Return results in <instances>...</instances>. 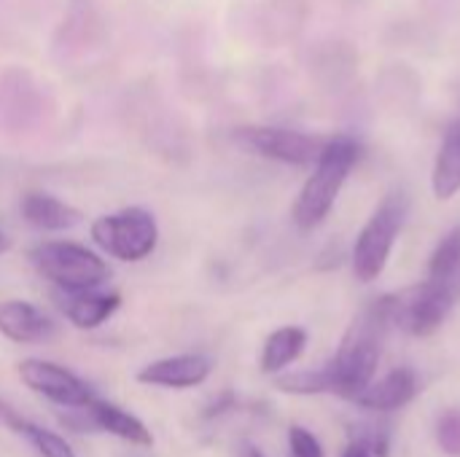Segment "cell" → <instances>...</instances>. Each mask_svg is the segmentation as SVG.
<instances>
[{
	"instance_id": "cell-18",
	"label": "cell",
	"mask_w": 460,
	"mask_h": 457,
	"mask_svg": "<svg viewBox=\"0 0 460 457\" xmlns=\"http://www.w3.org/2000/svg\"><path fill=\"white\" fill-rule=\"evenodd\" d=\"M275 388L286 396H332V377L323 364L318 369L283 372L278 374Z\"/></svg>"
},
{
	"instance_id": "cell-9",
	"label": "cell",
	"mask_w": 460,
	"mask_h": 457,
	"mask_svg": "<svg viewBox=\"0 0 460 457\" xmlns=\"http://www.w3.org/2000/svg\"><path fill=\"white\" fill-rule=\"evenodd\" d=\"M210 374H213V358L202 353H181V356H167V358L146 364L135 380L151 388L189 391V388L205 385Z\"/></svg>"
},
{
	"instance_id": "cell-13",
	"label": "cell",
	"mask_w": 460,
	"mask_h": 457,
	"mask_svg": "<svg viewBox=\"0 0 460 457\" xmlns=\"http://www.w3.org/2000/svg\"><path fill=\"white\" fill-rule=\"evenodd\" d=\"M22 218L38 232H67L81 224L84 213L49 191H27L19 202Z\"/></svg>"
},
{
	"instance_id": "cell-17",
	"label": "cell",
	"mask_w": 460,
	"mask_h": 457,
	"mask_svg": "<svg viewBox=\"0 0 460 457\" xmlns=\"http://www.w3.org/2000/svg\"><path fill=\"white\" fill-rule=\"evenodd\" d=\"M0 412H3L5 426L13 428L19 436H24V439L32 444V450L40 457H75V450H73L59 434H54V431H49V428H43V426H38V423H30V420L19 417V415H16L13 409H8V407H0Z\"/></svg>"
},
{
	"instance_id": "cell-7",
	"label": "cell",
	"mask_w": 460,
	"mask_h": 457,
	"mask_svg": "<svg viewBox=\"0 0 460 457\" xmlns=\"http://www.w3.org/2000/svg\"><path fill=\"white\" fill-rule=\"evenodd\" d=\"M232 140L253 156L272 159L280 164H294V167H313L326 145L323 135L288 129V127H256V124L237 127L232 132Z\"/></svg>"
},
{
	"instance_id": "cell-20",
	"label": "cell",
	"mask_w": 460,
	"mask_h": 457,
	"mask_svg": "<svg viewBox=\"0 0 460 457\" xmlns=\"http://www.w3.org/2000/svg\"><path fill=\"white\" fill-rule=\"evenodd\" d=\"M288 453L291 457H326L321 439L313 431H307L305 426L288 428Z\"/></svg>"
},
{
	"instance_id": "cell-4",
	"label": "cell",
	"mask_w": 460,
	"mask_h": 457,
	"mask_svg": "<svg viewBox=\"0 0 460 457\" xmlns=\"http://www.w3.org/2000/svg\"><path fill=\"white\" fill-rule=\"evenodd\" d=\"M407 218H410V194L404 189H391L377 202L361 232L356 234L350 267L358 283H375L385 272Z\"/></svg>"
},
{
	"instance_id": "cell-10",
	"label": "cell",
	"mask_w": 460,
	"mask_h": 457,
	"mask_svg": "<svg viewBox=\"0 0 460 457\" xmlns=\"http://www.w3.org/2000/svg\"><path fill=\"white\" fill-rule=\"evenodd\" d=\"M420 391V380L415 374V369L410 366H396L388 374L372 380L356 399L353 404L367 409V412H377V415H391L399 412L404 407H410L415 401Z\"/></svg>"
},
{
	"instance_id": "cell-23",
	"label": "cell",
	"mask_w": 460,
	"mask_h": 457,
	"mask_svg": "<svg viewBox=\"0 0 460 457\" xmlns=\"http://www.w3.org/2000/svg\"><path fill=\"white\" fill-rule=\"evenodd\" d=\"M11 250V240H8V234L5 232H0V256L3 253H8Z\"/></svg>"
},
{
	"instance_id": "cell-14",
	"label": "cell",
	"mask_w": 460,
	"mask_h": 457,
	"mask_svg": "<svg viewBox=\"0 0 460 457\" xmlns=\"http://www.w3.org/2000/svg\"><path fill=\"white\" fill-rule=\"evenodd\" d=\"M86 412V420H89V428L94 431H105L127 444H135V447H151L154 444V434L148 431V426L135 417L132 412L111 404V401H100V399H92L89 407H84Z\"/></svg>"
},
{
	"instance_id": "cell-8",
	"label": "cell",
	"mask_w": 460,
	"mask_h": 457,
	"mask_svg": "<svg viewBox=\"0 0 460 457\" xmlns=\"http://www.w3.org/2000/svg\"><path fill=\"white\" fill-rule=\"evenodd\" d=\"M19 380L38 396H43L46 401L65 407V409H84L92 404V391L89 385L73 374L70 369L51 364V361H40V358H27L19 364Z\"/></svg>"
},
{
	"instance_id": "cell-21",
	"label": "cell",
	"mask_w": 460,
	"mask_h": 457,
	"mask_svg": "<svg viewBox=\"0 0 460 457\" xmlns=\"http://www.w3.org/2000/svg\"><path fill=\"white\" fill-rule=\"evenodd\" d=\"M350 442L367 447L372 455L388 457V434L383 428H353L350 431Z\"/></svg>"
},
{
	"instance_id": "cell-16",
	"label": "cell",
	"mask_w": 460,
	"mask_h": 457,
	"mask_svg": "<svg viewBox=\"0 0 460 457\" xmlns=\"http://www.w3.org/2000/svg\"><path fill=\"white\" fill-rule=\"evenodd\" d=\"M431 191L439 202H450L460 191V119L445 129L439 143L431 170Z\"/></svg>"
},
{
	"instance_id": "cell-22",
	"label": "cell",
	"mask_w": 460,
	"mask_h": 457,
	"mask_svg": "<svg viewBox=\"0 0 460 457\" xmlns=\"http://www.w3.org/2000/svg\"><path fill=\"white\" fill-rule=\"evenodd\" d=\"M340 457H377V455H372L367 447H361V444H356V442H350L345 450H342V455Z\"/></svg>"
},
{
	"instance_id": "cell-24",
	"label": "cell",
	"mask_w": 460,
	"mask_h": 457,
	"mask_svg": "<svg viewBox=\"0 0 460 457\" xmlns=\"http://www.w3.org/2000/svg\"><path fill=\"white\" fill-rule=\"evenodd\" d=\"M243 457H264V453H261V450H256V447H248V450L243 453Z\"/></svg>"
},
{
	"instance_id": "cell-6",
	"label": "cell",
	"mask_w": 460,
	"mask_h": 457,
	"mask_svg": "<svg viewBox=\"0 0 460 457\" xmlns=\"http://www.w3.org/2000/svg\"><path fill=\"white\" fill-rule=\"evenodd\" d=\"M89 234L102 253L127 264L148 259L159 245V224L154 213L137 205L94 218Z\"/></svg>"
},
{
	"instance_id": "cell-2",
	"label": "cell",
	"mask_w": 460,
	"mask_h": 457,
	"mask_svg": "<svg viewBox=\"0 0 460 457\" xmlns=\"http://www.w3.org/2000/svg\"><path fill=\"white\" fill-rule=\"evenodd\" d=\"M394 329L391 294L369 302L348 326L337 353L326 364L332 377V396L353 401L377 374L383 345Z\"/></svg>"
},
{
	"instance_id": "cell-11",
	"label": "cell",
	"mask_w": 460,
	"mask_h": 457,
	"mask_svg": "<svg viewBox=\"0 0 460 457\" xmlns=\"http://www.w3.org/2000/svg\"><path fill=\"white\" fill-rule=\"evenodd\" d=\"M0 334L16 345H43L57 337V323L24 299L0 302Z\"/></svg>"
},
{
	"instance_id": "cell-3",
	"label": "cell",
	"mask_w": 460,
	"mask_h": 457,
	"mask_svg": "<svg viewBox=\"0 0 460 457\" xmlns=\"http://www.w3.org/2000/svg\"><path fill=\"white\" fill-rule=\"evenodd\" d=\"M358 156H361V145L353 135L340 132V135L326 137V145H323L321 156L315 159L313 172L305 180V186L291 207V218H294L296 229L313 232L329 218Z\"/></svg>"
},
{
	"instance_id": "cell-19",
	"label": "cell",
	"mask_w": 460,
	"mask_h": 457,
	"mask_svg": "<svg viewBox=\"0 0 460 457\" xmlns=\"http://www.w3.org/2000/svg\"><path fill=\"white\" fill-rule=\"evenodd\" d=\"M434 436L445 455L460 457V409H445L437 417Z\"/></svg>"
},
{
	"instance_id": "cell-5",
	"label": "cell",
	"mask_w": 460,
	"mask_h": 457,
	"mask_svg": "<svg viewBox=\"0 0 460 457\" xmlns=\"http://www.w3.org/2000/svg\"><path fill=\"white\" fill-rule=\"evenodd\" d=\"M27 259L57 291H89L102 288L111 280L108 261L92 248L70 240H43L30 248Z\"/></svg>"
},
{
	"instance_id": "cell-12",
	"label": "cell",
	"mask_w": 460,
	"mask_h": 457,
	"mask_svg": "<svg viewBox=\"0 0 460 457\" xmlns=\"http://www.w3.org/2000/svg\"><path fill=\"white\" fill-rule=\"evenodd\" d=\"M119 307H121V294L119 291H102V288L59 291L62 315L81 331L100 329L105 321H111L116 315Z\"/></svg>"
},
{
	"instance_id": "cell-15",
	"label": "cell",
	"mask_w": 460,
	"mask_h": 457,
	"mask_svg": "<svg viewBox=\"0 0 460 457\" xmlns=\"http://www.w3.org/2000/svg\"><path fill=\"white\" fill-rule=\"evenodd\" d=\"M307 339L310 337H307V331L302 326H280V329H275L264 339V347H261V356H259L261 374L278 377L288 366H294L302 358V353L307 350Z\"/></svg>"
},
{
	"instance_id": "cell-1",
	"label": "cell",
	"mask_w": 460,
	"mask_h": 457,
	"mask_svg": "<svg viewBox=\"0 0 460 457\" xmlns=\"http://www.w3.org/2000/svg\"><path fill=\"white\" fill-rule=\"evenodd\" d=\"M460 302V226L450 229L429 259L426 280L391 294L394 329L410 337H431Z\"/></svg>"
}]
</instances>
